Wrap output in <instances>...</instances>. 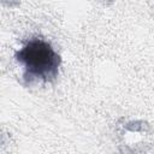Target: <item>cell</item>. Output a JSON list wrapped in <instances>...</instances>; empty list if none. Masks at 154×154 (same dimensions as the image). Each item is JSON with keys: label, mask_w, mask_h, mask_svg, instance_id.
<instances>
[{"label": "cell", "mask_w": 154, "mask_h": 154, "mask_svg": "<svg viewBox=\"0 0 154 154\" xmlns=\"http://www.w3.org/2000/svg\"><path fill=\"white\" fill-rule=\"evenodd\" d=\"M16 60L24 69V78L29 82H51L58 77L61 64L60 55L42 38L29 40L17 53Z\"/></svg>", "instance_id": "obj_1"}]
</instances>
